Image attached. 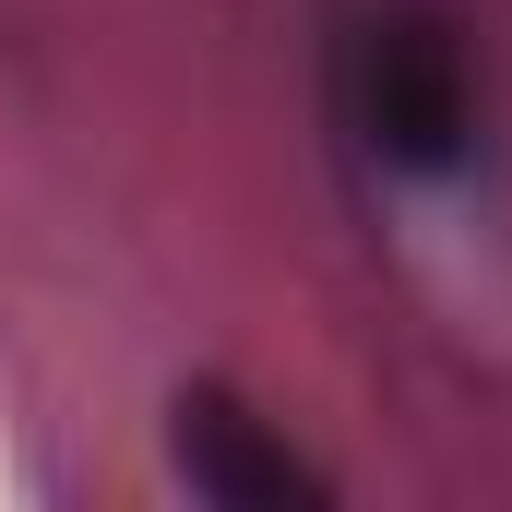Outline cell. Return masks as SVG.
Masks as SVG:
<instances>
[{"label": "cell", "mask_w": 512, "mask_h": 512, "mask_svg": "<svg viewBox=\"0 0 512 512\" xmlns=\"http://www.w3.org/2000/svg\"><path fill=\"white\" fill-rule=\"evenodd\" d=\"M334 120L382 167L477 155V48L441 0H346L334 12Z\"/></svg>", "instance_id": "cell-1"}, {"label": "cell", "mask_w": 512, "mask_h": 512, "mask_svg": "<svg viewBox=\"0 0 512 512\" xmlns=\"http://www.w3.org/2000/svg\"><path fill=\"white\" fill-rule=\"evenodd\" d=\"M179 477L227 512H286V501H322V465H298L274 429H262L239 393H179V429H167Z\"/></svg>", "instance_id": "cell-2"}]
</instances>
